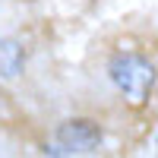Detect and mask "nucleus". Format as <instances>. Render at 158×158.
Listing matches in <instances>:
<instances>
[{
    "label": "nucleus",
    "instance_id": "obj_1",
    "mask_svg": "<svg viewBox=\"0 0 158 158\" xmlns=\"http://www.w3.org/2000/svg\"><path fill=\"white\" fill-rule=\"evenodd\" d=\"M111 82L123 92L130 104H146L152 89H155V63L149 57L136 54V51H120L108 63Z\"/></svg>",
    "mask_w": 158,
    "mask_h": 158
},
{
    "label": "nucleus",
    "instance_id": "obj_3",
    "mask_svg": "<svg viewBox=\"0 0 158 158\" xmlns=\"http://www.w3.org/2000/svg\"><path fill=\"white\" fill-rule=\"evenodd\" d=\"M25 67V48L16 38H0V79L19 76Z\"/></svg>",
    "mask_w": 158,
    "mask_h": 158
},
{
    "label": "nucleus",
    "instance_id": "obj_2",
    "mask_svg": "<svg viewBox=\"0 0 158 158\" xmlns=\"http://www.w3.org/2000/svg\"><path fill=\"white\" fill-rule=\"evenodd\" d=\"M54 142L63 152H92L101 142V127L89 117H73L54 130Z\"/></svg>",
    "mask_w": 158,
    "mask_h": 158
}]
</instances>
